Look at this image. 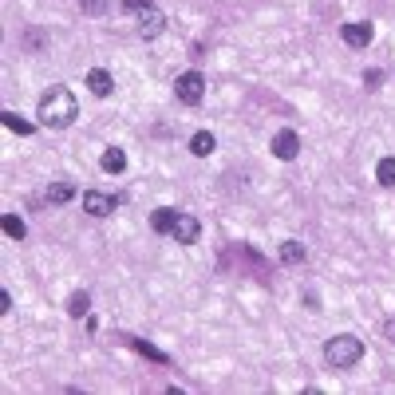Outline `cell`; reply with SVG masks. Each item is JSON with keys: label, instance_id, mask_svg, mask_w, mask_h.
Here are the masks:
<instances>
[{"label": "cell", "instance_id": "cell-9", "mask_svg": "<svg viewBox=\"0 0 395 395\" xmlns=\"http://www.w3.org/2000/svg\"><path fill=\"white\" fill-rule=\"evenodd\" d=\"M83 210L91 217H107L115 210V198H107V194H99V190H87L83 194Z\"/></svg>", "mask_w": 395, "mask_h": 395}, {"label": "cell", "instance_id": "cell-4", "mask_svg": "<svg viewBox=\"0 0 395 395\" xmlns=\"http://www.w3.org/2000/svg\"><path fill=\"white\" fill-rule=\"evenodd\" d=\"M170 237L178 241V245H194V241L202 237V222H198L194 214H178V222H174Z\"/></svg>", "mask_w": 395, "mask_h": 395}, {"label": "cell", "instance_id": "cell-6", "mask_svg": "<svg viewBox=\"0 0 395 395\" xmlns=\"http://www.w3.org/2000/svg\"><path fill=\"white\" fill-rule=\"evenodd\" d=\"M273 155L281 158V163H292V158L301 155V138H297V130H277L273 135Z\"/></svg>", "mask_w": 395, "mask_h": 395}, {"label": "cell", "instance_id": "cell-22", "mask_svg": "<svg viewBox=\"0 0 395 395\" xmlns=\"http://www.w3.org/2000/svg\"><path fill=\"white\" fill-rule=\"evenodd\" d=\"M387 336H395V320H391V324H387Z\"/></svg>", "mask_w": 395, "mask_h": 395}, {"label": "cell", "instance_id": "cell-20", "mask_svg": "<svg viewBox=\"0 0 395 395\" xmlns=\"http://www.w3.org/2000/svg\"><path fill=\"white\" fill-rule=\"evenodd\" d=\"M123 9H127V12H135V16H138L143 9H150V0H123Z\"/></svg>", "mask_w": 395, "mask_h": 395}, {"label": "cell", "instance_id": "cell-16", "mask_svg": "<svg viewBox=\"0 0 395 395\" xmlns=\"http://www.w3.org/2000/svg\"><path fill=\"white\" fill-rule=\"evenodd\" d=\"M87 309H91V297H87L83 289L71 292V301H68V312H71V317H87Z\"/></svg>", "mask_w": 395, "mask_h": 395}, {"label": "cell", "instance_id": "cell-3", "mask_svg": "<svg viewBox=\"0 0 395 395\" xmlns=\"http://www.w3.org/2000/svg\"><path fill=\"white\" fill-rule=\"evenodd\" d=\"M174 95H178L182 103H202V95H206V76L202 71H186V76L174 79Z\"/></svg>", "mask_w": 395, "mask_h": 395}, {"label": "cell", "instance_id": "cell-8", "mask_svg": "<svg viewBox=\"0 0 395 395\" xmlns=\"http://www.w3.org/2000/svg\"><path fill=\"white\" fill-rule=\"evenodd\" d=\"M87 91H91L95 99H107V95L115 91V79H111V71H103V68H91V71H87Z\"/></svg>", "mask_w": 395, "mask_h": 395}, {"label": "cell", "instance_id": "cell-13", "mask_svg": "<svg viewBox=\"0 0 395 395\" xmlns=\"http://www.w3.org/2000/svg\"><path fill=\"white\" fill-rule=\"evenodd\" d=\"M214 135H210V130H198V135L194 138H190V150H194V155L198 158H210V155H214Z\"/></svg>", "mask_w": 395, "mask_h": 395}, {"label": "cell", "instance_id": "cell-5", "mask_svg": "<svg viewBox=\"0 0 395 395\" xmlns=\"http://www.w3.org/2000/svg\"><path fill=\"white\" fill-rule=\"evenodd\" d=\"M340 36H344V43H348V48H368L371 36H376V28H371L368 20H352V24L340 28Z\"/></svg>", "mask_w": 395, "mask_h": 395}, {"label": "cell", "instance_id": "cell-2", "mask_svg": "<svg viewBox=\"0 0 395 395\" xmlns=\"http://www.w3.org/2000/svg\"><path fill=\"white\" fill-rule=\"evenodd\" d=\"M324 360L332 364V368H340V371L356 368V364L364 360V340H360V336H352V332L332 336V340L324 344Z\"/></svg>", "mask_w": 395, "mask_h": 395}, {"label": "cell", "instance_id": "cell-7", "mask_svg": "<svg viewBox=\"0 0 395 395\" xmlns=\"http://www.w3.org/2000/svg\"><path fill=\"white\" fill-rule=\"evenodd\" d=\"M163 28H166V16L155 9V4L138 12V36H143V40H155V36H163Z\"/></svg>", "mask_w": 395, "mask_h": 395}, {"label": "cell", "instance_id": "cell-19", "mask_svg": "<svg viewBox=\"0 0 395 395\" xmlns=\"http://www.w3.org/2000/svg\"><path fill=\"white\" fill-rule=\"evenodd\" d=\"M68 198H71V186H68V182H60V186L48 190V202H68Z\"/></svg>", "mask_w": 395, "mask_h": 395}, {"label": "cell", "instance_id": "cell-10", "mask_svg": "<svg viewBox=\"0 0 395 395\" xmlns=\"http://www.w3.org/2000/svg\"><path fill=\"white\" fill-rule=\"evenodd\" d=\"M99 166H103L107 174H123V170H127V155H123L119 146H107L103 158H99Z\"/></svg>", "mask_w": 395, "mask_h": 395}, {"label": "cell", "instance_id": "cell-18", "mask_svg": "<svg viewBox=\"0 0 395 395\" xmlns=\"http://www.w3.org/2000/svg\"><path fill=\"white\" fill-rule=\"evenodd\" d=\"M79 9H83L87 16H103V12H107V0H79Z\"/></svg>", "mask_w": 395, "mask_h": 395}, {"label": "cell", "instance_id": "cell-14", "mask_svg": "<svg viewBox=\"0 0 395 395\" xmlns=\"http://www.w3.org/2000/svg\"><path fill=\"white\" fill-rule=\"evenodd\" d=\"M0 230H4V237H12V241H24V233H28V225L20 222L16 214H4V222H0Z\"/></svg>", "mask_w": 395, "mask_h": 395}, {"label": "cell", "instance_id": "cell-17", "mask_svg": "<svg viewBox=\"0 0 395 395\" xmlns=\"http://www.w3.org/2000/svg\"><path fill=\"white\" fill-rule=\"evenodd\" d=\"M376 178H379V186H395V158H379Z\"/></svg>", "mask_w": 395, "mask_h": 395}, {"label": "cell", "instance_id": "cell-21", "mask_svg": "<svg viewBox=\"0 0 395 395\" xmlns=\"http://www.w3.org/2000/svg\"><path fill=\"white\" fill-rule=\"evenodd\" d=\"M364 83H368L371 91H376V87L384 83V71H364Z\"/></svg>", "mask_w": 395, "mask_h": 395}, {"label": "cell", "instance_id": "cell-12", "mask_svg": "<svg viewBox=\"0 0 395 395\" xmlns=\"http://www.w3.org/2000/svg\"><path fill=\"white\" fill-rule=\"evenodd\" d=\"M174 222H178V210H155V214H150V230L155 233H170L174 230Z\"/></svg>", "mask_w": 395, "mask_h": 395}, {"label": "cell", "instance_id": "cell-1", "mask_svg": "<svg viewBox=\"0 0 395 395\" xmlns=\"http://www.w3.org/2000/svg\"><path fill=\"white\" fill-rule=\"evenodd\" d=\"M79 115V103H76V95L68 91V87H52V91L40 99V111H36V119H40V127L48 130H63L71 127Z\"/></svg>", "mask_w": 395, "mask_h": 395}, {"label": "cell", "instance_id": "cell-15", "mask_svg": "<svg viewBox=\"0 0 395 395\" xmlns=\"http://www.w3.org/2000/svg\"><path fill=\"white\" fill-rule=\"evenodd\" d=\"M0 119H4V127H9V130H16V135H24V138H28V135H32V130H36L32 123H28V119H20L16 111H4V115H0Z\"/></svg>", "mask_w": 395, "mask_h": 395}, {"label": "cell", "instance_id": "cell-11", "mask_svg": "<svg viewBox=\"0 0 395 395\" xmlns=\"http://www.w3.org/2000/svg\"><path fill=\"white\" fill-rule=\"evenodd\" d=\"M281 261H284V265H304V261H309V250H304L301 241H284V245H281Z\"/></svg>", "mask_w": 395, "mask_h": 395}]
</instances>
